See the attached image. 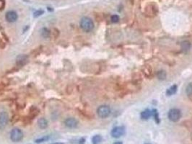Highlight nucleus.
<instances>
[{
    "mask_svg": "<svg viewBox=\"0 0 192 144\" xmlns=\"http://www.w3.org/2000/svg\"><path fill=\"white\" fill-rule=\"evenodd\" d=\"M79 25H80V28H82V30L86 32L92 31L94 28L93 21L92 20V19H90L88 17H82L81 19Z\"/></svg>",
    "mask_w": 192,
    "mask_h": 144,
    "instance_id": "obj_1",
    "label": "nucleus"
},
{
    "mask_svg": "<svg viewBox=\"0 0 192 144\" xmlns=\"http://www.w3.org/2000/svg\"><path fill=\"white\" fill-rule=\"evenodd\" d=\"M23 132L20 128H15L10 132V140L14 143H17L23 140Z\"/></svg>",
    "mask_w": 192,
    "mask_h": 144,
    "instance_id": "obj_2",
    "label": "nucleus"
},
{
    "mask_svg": "<svg viewBox=\"0 0 192 144\" xmlns=\"http://www.w3.org/2000/svg\"><path fill=\"white\" fill-rule=\"evenodd\" d=\"M181 117V112L180 109L177 108L170 109L168 113V118L172 122H177Z\"/></svg>",
    "mask_w": 192,
    "mask_h": 144,
    "instance_id": "obj_3",
    "label": "nucleus"
},
{
    "mask_svg": "<svg viewBox=\"0 0 192 144\" xmlns=\"http://www.w3.org/2000/svg\"><path fill=\"white\" fill-rule=\"evenodd\" d=\"M111 110L107 105H101L97 109V114L100 118H106L110 115Z\"/></svg>",
    "mask_w": 192,
    "mask_h": 144,
    "instance_id": "obj_4",
    "label": "nucleus"
},
{
    "mask_svg": "<svg viewBox=\"0 0 192 144\" xmlns=\"http://www.w3.org/2000/svg\"><path fill=\"white\" fill-rule=\"evenodd\" d=\"M126 130L124 126H117L113 128V130H111V136L112 137L118 138L121 137L122 136H124L125 134Z\"/></svg>",
    "mask_w": 192,
    "mask_h": 144,
    "instance_id": "obj_5",
    "label": "nucleus"
},
{
    "mask_svg": "<svg viewBox=\"0 0 192 144\" xmlns=\"http://www.w3.org/2000/svg\"><path fill=\"white\" fill-rule=\"evenodd\" d=\"M9 121V116L6 112H0V130H3L7 126Z\"/></svg>",
    "mask_w": 192,
    "mask_h": 144,
    "instance_id": "obj_6",
    "label": "nucleus"
},
{
    "mask_svg": "<svg viewBox=\"0 0 192 144\" xmlns=\"http://www.w3.org/2000/svg\"><path fill=\"white\" fill-rule=\"evenodd\" d=\"M17 18H18V15H17V12L15 11L9 10L5 15V19L8 22L12 23L16 22L17 20Z\"/></svg>",
    "mask_w": 192,
    "mask_h": 144,
    "instance_id": "obj_7",
    "label": "nucleus"
},
{
    "mask_svg": "<svg viewBox=\"0 0 192 144\" xmlns=\"http://www.w3.org/2000/svg\"><path fill=\"white\" fill-rule=\"evenodd\" d=\"M65 125L69 128H76L78 126V121L75 118H67L65 120Z\"/></svg>",
    "mask_w": 192,
    "mask_h": 144,
    "instance_id": "obj_8",
    "label": "nucleus"
},
{
    "mask_svg": "<svg viewBox=\"0 0 192 144\" xmlns=\"http://www.w3.org/2000/svg\"><path fill=\"white\" fill-rule=\"evenodd\" d=\"M145 11L147 12V14L150 16H155L158 12V9L155 5H150L145 8Z\"/></svg>",
    "mask_w": 192,
    "mask_h": 144,
    "instance_id": "obj_9",
    "label": "nucleus"
},
{
    "mask_svg": "<svg viewBox=\"0 0 192 144\" xmlns=\"http://www.w3.org/2000/svg\"><path fill=\"white\" fill-rule=\"evenodd\" d=\"M191 44L189 41L188 40H185V41H183L181 44V51L184 52V53H187L191 49Z\"/></svg>",
    "mask_w": 192,
    "mask_h": 144,
    "instance_id": "obj_10",
    "label": "nucleus"
},
{
    "mask_svg": "<svg viewBox=\"0 0 192 144\" xmlns=\"http://www.w3.org/2000/svg\"><path fill=\"white\" fill-rule=\"evenodd\" d=\"M38 126L40 129H46V128L48 126V120L44 118H41L38 119Z\"/></svg>",
    "mask_w": 192,
    "mask_h": 144,
    "instance_id": "obj_11",
    "label": "nucleus"
},
{
    "mask_svg": "<svg viewBox=\"0 0 192 144\" xmlns=\"http://www.w3.org/2000/svg\"><path fill=\"white\" fill-rule=\"evenodd\" d=\"M151 116H152V111L150 110L149 109H147L145 110L142 111L140 115L141 118L142 120H148L149 118H151Z\"/></svg>",
    "mask_w": 192,
    "mask_h": 144,
    "instance_id": "obj_12",
    "label": "nucleus"
},
{
    "mask_svg": "<svg viewBox=\"0 0 192 144\" xmlns=\"http://www.w3.org/2000/svg\"><path fill=\"white\" fill-rule=\"evenodd\" d=\"M178 90V86L176 84L170 86V88H168L166 91V95L168 96H172L173 95H175Z\"/></svg>",
    "mask_w": 192,
    "mask_h": 144,
    "instance_id": "obj_13",
    "label": "nucleus"
},
{
    "mask_svg": "<svg viewBox=\"0 0 192 144\" xmlns=\"http://www.w3.org/2000/svg\"><path fill=\"white\" fill-rule=\"evenodd\" d=\"M93 144H100L102 141V137L100 135H96L91 139Z\"/></svg>",
    "mask_w": 192,
    "mask_h": 144,
    "instance_id": "obj_14",
    "label": "nucleus"
},
{
    "mask_svg": "<svg viewBox=\"0 0 192 144\" xmlns=\"http://www.w3.org/2000/svg\"><path fill=\"white\" fill-rule=\"evenodd\" d=\"M51 138V137H50V136H43V137L41 138H37V139L35 141V143H44V142H46V141H48V140Z\"/></svg>",
    "mask_w": 192,
    "mask_h": 144,
    "instance_id": "obj_15",
    "label": "nucleus"
},
{
    "mask_svg": "<svg viewBox=\"0 0 192 144\" xmlns=\"http://www.w3.org/2000/svg\"><path fill=\"white\" fill-rule=\"evenodd\" d=\"M157 76H158V79L165 80L166 79V76H167L166 72L163 70L159 71V72H158V73H157Z\"/></svg>",
    "mask_w": 192,
    "mask_h": 144,
    "instance_id": "obj_16",
    "label": "nucleus"
},
{
    "mask_svg": "<svg viewBox=\"0 0 192 144\" xmlns=\"http://www.w3.org/2000/svg\"><path fill=\"white\" fill-rule=\"evenodd\" d=\"M186 93L189 97H192V83H189L188 84L187 88H186Z\"/></svg>",
    "mask_w": 192,
    "mask_h": 144,
    "instance_id": "obj_17",
    "label": "nucleus"
},
{
    "mask_svg": "<svg viewBox=\"0 0 192 144\" xmlns=\"http://www.w3.org/2000/svg\"><path fill=\"white\" fill-rule=\"evenodd\" d=\"M49 35H50V31L48 30L47 28H43L41 30V35L44 38H48L49 37Z\"/></svg>",
    "mask_w": 192,
    "mask_h": 144,
    "instance_id": "obj_18",
    "label": "nucleus"
},
{
    "mask_svg": "<svg viewBox=\"0 0 192 144\" xmlns=\"http://www.w3.org/2000/svg\"><path fill=\"white\" fill-rule=\"evenodd\" d=\"M152 116L154 117L155 120L157 123H159V122H160V119H159V117H158V113L156 109H152Z\"/></svg>",
    "mask_w": 192,
    "mask_h": 144,
    "instance_id": "obj_19",
    "label": "nucleus"
},
{
    "mask_svg": "<svg viewBox=\"0 0 192 144\" xmlns=\"http://www.w3.org/2000/svg\"><path fill=\"white\" fill-rule=\"evenodd\" d=\"M119 20H120L119 16L117 15H112L111 17H110V20H111V22L113 23H117L119 21Z\"/></svg>",
    "mask_w": 192,
    "mask_h": 144,
    "instance_id": "obj_20",
    "label": "nucleus"
},
{
    "mask_svg": "<svg viewBox=\"0 0 192 144\" xmlns=\"http://www.w3.org/2000/svg\"><path fill=\"white\" fill-rule=\"evenodd\" d=\"M44 10H42V9H40V10H37V11L35 12L33 15H34V17H38V16H40V15L44 14Z\"/></svg>",
    "mask_w": 192,
    "mask_h": 144,
    "instance_id": "obj_21",
    "label": "nucleus"
},
{
    "mask_svg": "<svg viewBox=\"0 0 192 144\" xmlns=\"http://www.w3.org/2000/svg\"><path fill=\"white\" fill-rule=\"evenodd\" d=\"M85 138H82L80 140H79V144H84L85 143Z\"/></svg>",
    "mask_w": 192,
    "mask_h": 144,
    "instance_id": "obj_22",
    "label": "nucleus"
},
{
    "mask_svg": "<svg viewBox=\"0 0 192 144\" xmlns=\"http://www.w3.org/2000/svg\"><path fill=\"white\" fill-rule=\"evenodd\" d=\"M113 144H123V143L121 141H117V142H115Z\"/></svg>",
    "mask_w": 192,
    "mask_h": 144,
    "instance_id": "obj_23",
    "label": "nucleus"
},
{
    "mask_svg": "<svg viewBox=\"0 0 192 144\" xmlns=\"http://www.w3.org/2000/svg\"><path fill=\"white\" fill-rule=\"evenodd\" d=\"M52 144H64V143H54Z\"/></svg>",
    "mask_w": 192,
    "mask_h": 144,
    "instance_id": "obj_24",
    "label": "nucleus"
},
{
    "mask_svg": "<svg viewBox=\"0 0 192 144\" xmlns=\"http://www.w3.org/2000/svg\"><path fill=\"white\" fill-rule=\"evenodd\" d=\"M145 144H150V143H145Z\"/></svg>",
    "mask_w": 192,
    "mask_h": 144,
    "instance_id": "obj_25",
    "label": "nucleus"
}]
</instances>
